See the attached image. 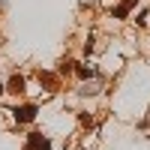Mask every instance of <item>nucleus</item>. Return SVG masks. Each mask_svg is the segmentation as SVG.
<instances>
[{
    "instance_id": "f257e3e1",
    "label": "nucleus",
    "mask_w": 150,
    "mask_h": 150,
    "mask_svg": "<svg viewBox=\"0 0 150 150\" xmlns=\"http://www.w3.org/2000/svg\"><path fill=\"white\" fill-rule=\"evenodd\" d=\"M12 114H15V120H18V123H30V120L36 117V105H21V108L12 111Z\"/></svg>"
},
{
    "instance_id": "f03ea898",
    "label": "nucleus",
    "mask_w": 150,
    "mask_h": 150,
    "mask_svg": "<svg viewBox=\"0 0 150 150\" xmlns=\"http://www.w3.org/2000/svg\"><path fill=\"white\" fill-rule=\"evenodd\" d=\"M27 150H48V138L39 135V132H33L30 141H27Z\"/></svg>"
},
{
    "instance_id": "7ed1b4c3",
    "label": "nucleus",
    "mask_w": 150,
    "mask_h": 150,
    "mask_svg": "<svg viewBox=\"0 0 150 150\" xmlns=\"http://www.w3.org/2000/svg\"><path fill=\"white\" fill-rule=\"evenodd\" d=\"M135 3H138V0H123V3L114 9V18H126V15H129V9H132Z\"/></svg>"
},
{
    "instance_id": "20e7f679",
    "label": "nucleus",
    "mask_w": 150,
    "mask_h": 150,
    "mask_svg": "<svg viewBox=\"0 0 150 150\" xmlns=\"http://www.w3.org/2000/svg\"><path fill=\"white\" fill-rule=\"evenodd\" d=\"M9 93H24V78L21 75H12L9 78Z\"/></svg>"
},
{
    "instance_id": "39448f33",
    "label": "nucleus",
    "mask_w": 150,
    "mask_h": 150,
    "mask_svg": "<svg viewBox=\"0 0 150 150\" xmlns=\"http://www.w3.org/2000/svg\"><path fill=\"white\" fill-rule=\"evenodd\" d=\"M0 93H6V90H3V84H0Z\"/></svg>"
}]
</instances>
